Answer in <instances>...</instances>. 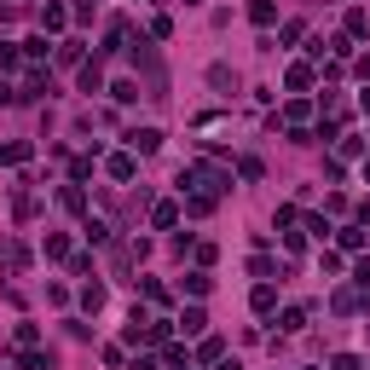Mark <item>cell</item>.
Here are the masks:
<instances>
[{"label":"cell","mask_w":370,"mask_h":370,"mask_svg":"<svg viewBox=\"0 0 370 370\" xmlns=\"http://www.w3.org/2000/svg\"><path fill=\"white\" fill-rule=\"evenodd\" d=\"M179 191L226 197V191H231V174H226V168H208V162H191V168H179Z\"/></svg>","instance_id":"cell-1"},{"label":"cell","mask_w":370,"mask_h":370,"mask_svg":"<svg viewBox=\"0 0 370 370\" xmlns=\"http://www.w3.org/2000/svg\"><path fill=\"white\" fill-rule=\"evenodd\" d=\"M127 151L133 157H157L162 151V127H127Z\"/></svg>","instance_id":"cell-2"},{"label":"cell","mask_w":370,"mask_h":370,"mask_svg":"<svg viewBox=\"0 0 370 370\" xmlns=\"http://www.w3.org/2000/svg\"><path fill=\"white\" fill-rule=\"evenodd\" d=\"M307 116H312V105H307V99H290V105H284V127H295V139H307V127H301Z\"/></svg>","instance_id":"cell-3"},{"label":"cell","mask_w":370,"mask_h":370,"mask_svg":"<svg viewBox=\"0 0 370 370\" xmlns=\"http://www.w3.org/2000/svg\"><path fill=\"white\" fill-rule=\"evenodd\" d=\"M105 168H110V179H122V185H127V179L139 174V157H133V151H116V157H110Z\"/></svg>","instance_id":"cell-4"},{"label":"cell","mask_w":370,"mask_h":370,"mask_svg":"<svg viewBox=\"0 0 370 370\" xmlns=\"http://www.w3.org/2000/svg\"><path fill=\"white\" fill-rule=\"evenodd\" d=\"M46 92H53V81H46V70L35 64V70L23 75V92H18V99H46Z\"/></svg>","instance_id":"cell-5"},{"label":"cell","mask_w":370,"mask_h":370,"mask_svg":"<svg viewBox=\"0 0 370 370\" xmlns=\"http://www.w3.org/2000/svg\"><path fill=\"white\" fill-rule=\"evenodd\" d=\"M35 157V145H29V139H12V145H0V162H6V168H23Z\"/></svg>","instance_id":"cell-6"},{"label":"cell","mask_w":370,"mask_h":370,"mask_svg":"<svg viewBox=\"0 0 370 370\" xmlns=\"http://www.w3.org/2000/svg\"><path fill=\"white\" fill-rule=\"evenodd\" d=\"M336 243H342L347 255H359V249H370V231H364V226H342V231H336Z\"/></svg>","instance_id":"cell-7"},{"label":"cell","mask_w":370,"mask_h":370,"mask_svg":"<svg viewBox=\"0 0 370 370\" xmlns=\"http://www.w3.org/2000/svg\"><path fill=\"white\" fill-rule=\"evenodd\" d=\"M312 81H318V70H312V64H290V75H284V87H290V92H307Z\"/></svg>","instance_id":"cell-8"},{"label":"cell","mask_w":370,"mask_h":370,"mask_svg":"<svg viewBox=\"0 0 370 370\" xmlns=\"http://www.w3.org/2000/svg\"><path fill=\"white\" fill-rule=\"evenodd\" d=\"M81 92H105V64H99V58L81 64Z\"/></svg>","instance_id":"cell-9"},{"label":"cell","mask_w":370,"mask_h":370,"mask_svg":"<svg viewBox=\"0 0 370 370\" xmlns=\"http://www.w3.org/2000/svg\"><path fill=\"white\" fill-rule=\"evenodd\" d=\"M179 324H185V336H203V330H208V312H203V307H185Z\"/></svg>","instance_id":"cell-10"},{"label":"cell","mask_w":370,"mask_h":370,"mask_svg":"<svg viewBox=\"0 0 370 370\" xmlns=\"http://www.w3.org/2000/svg\"><path fill=\"white\" fill-rule=\"evenodd\" d=\"M151 226H157V231L179 226V203H157V208H151Z\"/></svg>","instance_id":"cell-11"},{"label":"cell","mask_w":370,"mask_h":370,"mask_svg":"<svg viewBox=\"0 0 370 370\" xmlns=\"http://www.w3.org/2000/svg\"><path fill=\"white\" fill-rule=\"evenodd\" d=\"M64 23H70V12H64V6H41V35H46V29H53V35H58Z\"/></svg>","instance_id":"cell-12"},{"label":"cell","mask_w":370,"mask_h":370,"mask_svg":"<svg viewBox=\"0 0 370 370\" xmlns=\"http://www.w3.org/2000/svg\"><path fill=\"white\" fill-rule=\"evenodd\" d=\"M122 46H127V23L116 18V23L105 29V46H99V53H122Z\"/></svg>","instance_id":"cell-13"},{"label":"cell","mask_w":370,"mask_h":370,"mask_svg":"<svg viewBox=\"0 0 370 370\" xmlns=\"http://www.w3.org/2000/svg\"><path fill=\"white\" fill-rule=\"evenodd\" d=\"M58 203H64L70 214H87V191H81V185H64V191H58Z\"/></svg>","instance_id":"cell-14"},{"label":"cell","mask_w":370,"mask_h":370,"mask_svg":"<svg viewBox=\"0 0 370 370\" xmlns=\"http://www.w3.org/2000/svg\"><path fill=\"white\" fill-rule=\"evenodd\" d=\"M249 307H255V312H272V307H278V290H272V284H255Z\"/></svg>","instance_id":"cell-15"},{"label":"cell","mask_w":370,"mask_h":370,"mask_svg":"<svg viewBox=\"0 0 370 370\" xmlns=\"http://www.w3.org/2000/svg\"><path fill=\"white\" fill-rule=\"evenodd\" d=\"M272 18H278V6H272V0H249V23H260V29H266Z\"/></svg>","instance_id":"cell-16"},{"label":"cell","mask_w":370,"mask_h":370,"mask_svg":"<svg viewBox=\"0 0 370 370\" xmlns=\"http://www.w3.org/2000/svg\"><path fill=\"white\" fill-rule=\"evenodd\" d=\"M12 342H18V353H29V347L41 342V324H18V330H12Z\"/></svg>","instance_id":"cell-17"},{"label":"cell","mask_w":370,"mask_h":370,"mask_svg":"<svg viewBox=\"0 0 370 370\" xmlns=\"http://www.w3.org/2000/svg\"><path fill=\"white\" fill-rule=\"evenodd\" d=\"M70 255V238L64 231H46V260H64Z\"/></svg>","instance_id":"cell-18"},{"label":"cell","mask_w":370,"mask_h":370,"mask_svg":"<svg viewBox=\"0 0 370 370\" xmlns=\"http://www.w3.org/2000/svg\"><path fill=\"white\" fill-rule=\"evenodd\" d=\"M185 290H191V295H208V290H214V278L197 266V272H185Z\"/></svg>","instance_id":"cell-19"},{"label":"cell","mask_w":370,"mask_h":370,"mask_svg":"<svg viewBox=\"0 0 370 370\" xmlns=\"http://www.w3.org/2000/svg\"><path fill=\"white\" fill-rule=\"evenodd\" d=\"M185 214H197V220H203V214H214V197H203V191H191V197H185Z\"/></svg>","instance_id":"cell-20"},{"label":"cell","mask_w":370,"mask_h":370,"mask_svg":"<svg viewBox=\"0 0 370 370\" xmlns=\"http://www.w3.org/2000/svg\"><path fill=\"white\" fill-rule=\"evenodd\" d=\"M18 364H23V370H53V353H35V347H29V353H18Z\"/></svg>","instance_id":"cell-21"},{"label":"cell","mask_w":370,"mask_h":370,"mask_svg":"<svg viewBox=\"0 0 370 370\" xmlns=\"http://www.w3.org/2000/svg\"><path fill=\"white\" fill-rule=\"evenodd\" d=\"M364 29H370V18H364V6H353V12H347V41H359Z\"/></svg>","instance_id":"cell-22"},{"label":"cell","mask_w":370,"mask_h":370,"mask_svg":"<svg viewBox=\"0 0 370 370\" xmlns=\"http://www.w3.org/2000/svg\"><path fill=\"white\" fill-rule=\"evenodd\" d=\"M220 353H226V342H220V336H208V342L197 347V359H203V364H220Z\"/></svg>","instance_id":"cell-23"},{"label":"cell","mask_w":370,"mask_h":370,"mask_svg":"<svg viewBox=\"0 0 370 370\" xmlns=\"http://www.w3.org/2000/svg\"><path fill=\"white\" fill-rule=\"evenodd\" d=\"M278 330H284V336H295V330H307V312H301V307H290V312H284V324H278Z\"/></svg>","instance_id":"cell-24"},{"label":"cell","mask_w":370,"mask_h":370,"mask_svg":"<svg viewBox=\"0 0 370 370\" xmlns=\"http://www.w3.org/2000/svg\"><path fill=\"white\" fill-rule=\"evenodd\" d=\"M110 99H116V105H133V99H139V81H116Z\"/></svg>","instance_id":"cell-25"},{"label":"cell","mask_w":370,"mask_h":370,"mask_svg":"<svg viewBox=\"0 0 370 370\" xmlns=\"http://www.w3.org/2000/svg\"><path fill=\"white\" fill-rule=\"evenodd\" d=\"M81 307L99 312V307H105V284H87V290H81Z\"/></svg>","instance_id":"cell-26"},{"label":"cell","mask_w":370,"mask_h":370,"mask_svg":"<svg viewBox=\"0 0 370 370\" xmlns=\"http://www.w3.org/2000/svg\"><path fill=\"white\" fill-rule=\"evenodd\" d=\"M23 58H29V64L46 58V35H29V41H23Z\"/></svg>","instance_id":"cell-27"},{"label":"cell","mask_w":370,"mask_h":370,"mask_svg":"<svg viewBox=\"0 0 370 370\" xmlns=\"http://www.w3.org/2000/svg\"><path fill=\"white\" fill-rule=\"evenodd\" d=\"M307 238L324 243V238H330V220H324V214H307Z\"/></svg>","instance_id":"cell-28"},{"label":"cell","mask_w":370,"mask_h":370,"mask_svg":"<svg viewBox=\"0 0 370 370\" xmlns=\"http://www.w3.org/2000/svg\"><path fill=\"white\" fill-rule=\"evenodd\" d=\"M87 243H110V226L105 220H87Z\"/></svg>","instance_id":"cell-29"},{"label":"cell","mask_w":370,"mask_h":370,"mask_svg":"<svg viewBox=\"0 0 370 370\" xmlns=\"http://www.w3.org/2000/svg\"><path fill=\"white\" fill-rule=\"evenodd\" d=\"M214 260H220V249H214V243H197V266H203V272H208V266H214Z\"/></svg>","instance_id":"cell-30"},{"label":"cell","mask_w":370,"mask_h":370,"mask_svg":"<svg viewBox=\"0 0 370 370\" xmlns=\"http://www.w3.org/2000/svg\"><path fill=\"white\" fill-rule=\"evenodd\" d=\"M330 370H364V364H359V353H336V359H330Z\"/></svg>","instance_id":"cell-31"},{"label":"cell","mask_w":370,"mask_h":370,"mask_svg":"<svg viewBox=\"0 0 370 370\" xmlns=\"http://www.w3.org/2000/svg\"><path fill=\"white\" fill-rule=\"evenodd\" d=\"M359 226H370V197H364V203H359Z\"/></svg>","instance_id":"cell-32"},{"label":"cell","mask_w":370,"mask_h":370,"mask_svg":"<svg viewBox=\"0 0 370 370\" xmlns=\"http://www.w3.org/2000/svg\"><path fill=\"white\" fill-rule=\"evenodd\" d=\"M133 370H157V359H133Z\"/></svg>","instance_id":"cell-33"},{"label":"cell","mask_w":370,"mask_h":370,"mask_svg":"<svg viewBox=\"0 0 370 370\" xmlns=\"http://www.w3.org/2000/svg\"><path fill=\"white\" fill-rule=\"evenodd\" d=\"M359 110H364V116H370V87H364V92H359Z\"/></svg>","instance_id":"cell-34"},{"label":"cell","mask_w":370,"mask_h":370,"mask_svg":"<svg viewBox=\"0 0 370 370\" xmlns=\"http://www.w3.org/2000/svg\"><path fill=\"white\" fill-rule=\"evenodd\" d=\"M359 75H364V81H370V53H364V58H359Z\"/></svg>","instance_id":"cell-35"},{"label":"cell","mask_w":370,"mask_h":370,"mask_svg":"<svg viewBox=\"0 0 370 370\" xmlns=\"http://www.w3.org/2000/svg\"><path fill=\"white\" fill-rule=\"evenodd\" d=\"M0 105H12V87H0Z\"/></svg>","instance_id":"cell-36"},{"label":"cell","mask_w":370,"mask_h":370,"mask_svg":"<svg viewBox=\"0 0 370 370\" xmlns=\"http://www.w3.org/2000/svg\"><path fill=\"white\" fill-rule=\"evenodd\" d=\"M220 370H238V359H220Z\"/></svg>","instance_id":"cell-37"},{"label":"cell","mask_w":370,"mask_h":370,"mask_svg":"<svg viewBox=\"0 0 370 370\" xmlns=\"http://www.w3.org/2000/svg\"><path fill=\"white\" fill-rule=\"evenodd\" d=\"M364 179H370V162H364Z\"/></svg>","instance_id":"cell-38"}]
</instances>
